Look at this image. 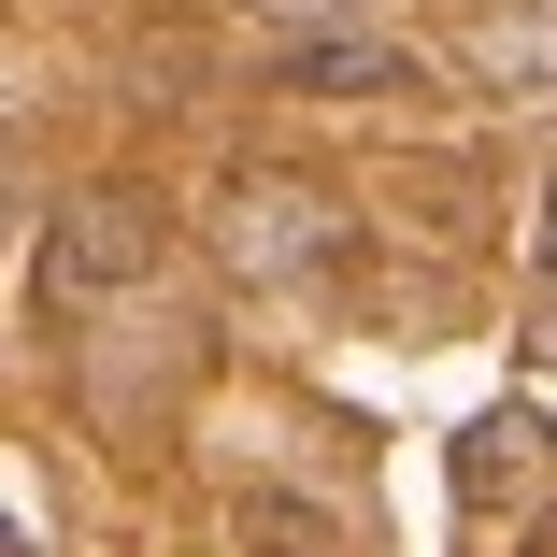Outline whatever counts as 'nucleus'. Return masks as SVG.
<instances>
[{
    "instance_id": "obj_7",
    "label": "nucleus",
    "mask_w": 557,
    "mask_h": 557,
    "mask_svg": "<svg viewBox=\"0 0 557 557\" xmlns=\"http://www.w3.org/2000/svg\"><path fill=\"white\" fill-rule=\"evenodd\" d=\"M529 344L557 358V214H543V329H529Z\"/></svg>"
},
{
    "instance_id": "obj_3",
    "label": "nucleus",
    "mask_w": 557,
    "mask_h": 557,
    "mask_svg": "<svg viewBox=\"0 0 557 557\" xmlns=\"http://www.w3.org/2000/svg\"><path fill=\"white\" fill-rule=\"evenodd\" d=\"M458 500H472V515H543V500H557L543 414H472V429H458Z\"/></svg>"
},
{
    "instance_id": "obj_8",
    "label": "nucleus",
    "mask_w": 557,
    "mask_h": 557,
    "mask_svg": "<svg viewBox=\"0 0 557 557\" xmlns=\"http://www.w3.org/2000/svg\"><path fill=\"white\" fill-rule=\"evenodd\" d=\"M15 200H29V158H15V144H0V214H15Z\"/></svg>"
},
{
    "instance_id": "obj_1",
    "label": "nucleus",
    "mask_w": 557,
    "mask_h": 557,
    "mask_svg": "<svg viewBox=\"0 0 557 557\" xmlns=\"http://www.w3.org/2000/svg\"><path fill=\"white\" fill-rule=\"evenodd\" d=\"M158 258H172V214L144 186H86V200L44 214V272L29 286H44V314H100V300H144Z\"/></svg>"
},
{
    "instance_id": "obj_4",
    "label": "nucleus",
    "mask_w": 557,
    "mask_h": 557,
    "mask_svg": "<svg viewBox=\"0 0 557 557\" xmlns=\"http://www.w3.org/2000/svg\"><path fill=\"white\" fill-rule=\"evenodd\" d=\"M472 58H486L500 86H557V0H486Z\"/></svg>"
},
{
    "instance_id": "obj_6",
    "label": "nucleus",
    "mask_w": 557,
    "mask_h": 557,
    "mask_svg": "<svg viewBox=\"0 0 557 557\" xmlns=\"http://www.w3.org/2000/svg\"><path fill=\"white\" fill-rule=\"evenodd\" d=\"M258 15H286V29H358V15H386V0H258Z\"/></svg>"
},
{
    "instance_id": "obj_5",
    "label": "nucleus",
    "mask_w": 557,
    "mask_h": 557,
    "mask_svg": "<svg viewBox=\"0 0 557 557\" xmlns=\"http://www.w3.org/2000/svg\"><path fill=\"white\" fill-rule=\"evenodd\" d=\"M286 86H329V100H358V86H372V100H414V58L358 29V44H300V58H286Z\"/></svg>"
},
{
    "instance_id": "obj_2",
    "label": "nucleus",
    "mask_w": 557,
    "mask_h": 557,
    "mask_svg": "<svg viewBox=\"0 0 557 557\" xmlns=\"http://www.w3.org/2000/svg\"><path fill=\"white\" fill-rule=\"evenodd\" d=\"M214 258H230L244 286H314V272H344V200L300 186V172H230Z\"/></svg>"
},
{
    "instance_id": "obj_9",
    "label": "nucleus",
    "mask_w": 557,
    "mask_h": 557,
    "mask_svg": "<svg viewBox=\"0 0 557 557\" xmlns=\"http://www.w3.org/2000/svg\"><path fill=\"white\" fill-rule=\"evenodd\" d=\"M0 557H29V529H0Z\"/></svg>"
}]
</instances>
